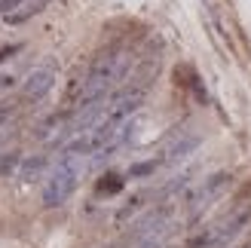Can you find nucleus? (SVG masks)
Returning a JSON list of instances; mask_svg holds the SVG:
<instances>
[{"instance_id":"1","label":"nucleus","mask_w":251,"mask_h":248,"mask_svg":"<svg viewBox=\"0 0 251 248\" xmlns=\"http://www.w3.org/2000/svg\"><path fill=\"white\" fill-rule=\"evenodd\" d=\"M126 71H129V52H123L120 46L104 49L89 65L80 86L74 89V107L71 110L77 114V110H86V107H95V104L107 101V92L126 77Z\"/></svg>"},{"instance_id":"2","label":"nucleus","mask_w":251,"mask_h":248,"mask_svg":"<svg viewBox=\"0 0 251 248\" xmlns=\"http://www.w3.org/2000/svg\"><path fill=\"white\" fill-rule=\"evenodd\" d=\"M83 172H86V156L71 153V150H61L58 163L49 169V175L43 181V190H40L43 208H61V205H65L74 196V190L80 187Z\"/></svg>"},{"instance_id":"3","label":"nucleus","mask_w":251,"mask_h":248,"mask_svg":"<svg viewBox=\"0 0 251 248\" xmlns=\"http://www.w3.org/2000/svg\"><path fill=\"white\" fill-rule=\"evenodd\" d=\"M248 224H251V202H245L239 208H233V212H227L218 224L199 230L196 236L187 239L184 248H227Z\"/></svg>"},{"instance_id":"4","label":"nucleus","mask_w":251,"mask_h":248,"mask_svg":"<svg viewBox=\"0 0 251 248\" xmlns=\"http://www.w3.org/2000/svg\"><path fill=\"white\" fill-rule=\"evenodd\" d=\"M227 187H230V172H215V175H208L205 181H199L196 187L187 193V212H190V218H199Z\"/></svg>"},{"instance_id":"5","label":"nucleus","mask_w":251,"mask_h":248,"mask_svg":"<svg viewBox=\"0 0 251 248\" xmlns=\"http://www.w3.org/2000/svg\"><path fill=\"white\" fill-rule=\"evenodd\" d=\"M52 86H55V68L52 65L34 68L22 83V98L25 101H40V98H46L52 92Z\"/></svg>"},{"instance_id":"6","label":"nucleus","mask_w":251,"mask_h":248,"mask_svg":"<svg viewBox=\"0 0 251 248\" xmlns=\"http://www.w3.org/2000/svg\"><path fill=\"white\" fill-rule=\"evenodd\" d=\"M202 144V135L199 132H190V135H181L178 141H172L166 147V153H159V163L162 166H175V163H181V159H187L190 153H196V147Z\"/></svg>"},{"instance_id":"7","label":"nucleus","mask_w":251,"mask_h":248,"mask_svg":"<svg viewBox=\"0 0 251 248\" xmlns=\"http://www.w3.org/2000/svg\"><path fill=\"white\" fill-rule=\"evenodd\" d=\"M46 166H49V156H46V153L25 156V159H22V169H19L22 184H34V181H40V175H43V169H46Z\"/></svg>"},{"instance_id":"8","label":"nucleus","mask_w":251,"mask_h":248,"mask_svg":"<svg viewBox=\"0 0 251 248\" xmlns=\"http://www.w3.org/2000/svg\"><path fill=\"white\" fill-rule=\"evenodd\" d=\"M144 202H147V193H135L129 202H126L120 212H117V227H123V224H129V218H135V215H141L144 212Z\"/></svg>"},{"instance_id":"9","label":"nucleus","mask_w":251,"mask_h":248,"mask_svg":"<svg viewBox=\"0 0 251 248\" xmlns=\"http://www.w3.org/2000/svg\"><path fill=\"white\" fill-rule=\"evenodd\" d=\"M49 6V0H34V3H28V6H22L19 12H12V16H6V25H25L28 19H34V16H40V12Z\"/></svg>"},{"instance_id":"10","label":"nucleus","mask_w":251,"mask_h":248,"mask_svg":"<svg viewBox=\"0 0 251 248\" xmlns=\"http://www.w3.org/2000/svg\"><path fill=\"white\" fill-rule=\"evenodd\" d=\"M22 153L19 150H12V153H3L0 156V178H9V175H16V172L22 169Z\"/></svg>"},{"instance_id":"11","label":"nucleus","mask_w":251,"mask_h":248,"mask_svg":"<svg viewBox=\"0 0 251 248\" xmlns=\"http://www.w3.org/2000/svg\"><path fill=\"white\" fill-rule=\"evenodd\" d=\"M117 190H123V178L120 175H104L101 184H98V193H101V196L104 193L110 196V193H117Z\"/></svg>"},{"instance_id":"12","label":"nucleus","mask_w":251,"mask_h":248,"mask_svg":"<svg viewBox=\"0 0 251 248\" xmlns=\"http://www.w3.org/2000/svg\"><path fill=\"white\" fill-rule=\"evenodd\" d=\"M28 3H34V0H0V16H12V12H19L22 6H28Z\"/></svg>"},{"instance_id":"13","label":"nucleus","mask_w":251,"mask_h":248,"mask_svg":"<svg viewBox=\"0 0 251 248\" xmlns=\"http://www.w3.org/2000/svg\"><path fill=\"white\" fill-rule=\"evenodd\" d=\"M19 49H22L19 43H16V46H6V49H0V65H3V61H9L12 55H16V52H19Z\"/></svg>"},{"instance_id":"14","label":"nucleus","mask_w":251,"mask_h":248,"mask_svg":"<svg viewBox=\"0 0 251 248\" xmlns=\"http://www.w3.org/2000/svg\"><path fill=\"white\" fill-rule=\"evenodd\" d=\"M16 83V74H0V89H9Z\"/></svg>"},{"instance_id":"15","label":"nucleus","mask_w":251,"mask_h":248,"mask_svg":"<svg viewBox=\"0 0 251 248\" xmlns=\"http://www.w3.org/2000/svg\"><path fill=\"white\" fill-rule=\"evenodd\" d=\"M12 117V104H0V123Z\"/></svg>"},{"instance_id":"16","label":"nucleus","mask_w":251,"mask_h":248,"mask_svg":"<svg viewBox=\"0 0 251 248\" xmlns=\"http://www.w3.org/2000/svg\"><path fill=\"white\" fill-rule=\"evenodd\" d=\"M107 248H117V245H107Z\"/></svg>"}]
</instances>
